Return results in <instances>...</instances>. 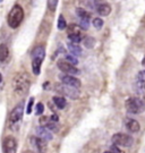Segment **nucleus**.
I'll return each mask as SVG.
<instances>
[{
	"label": "nucleus",
	"instance_id": "1",
	"mask_svg": "<svg viewBox=\"0 0 145 153\" xmlns=\"http://www.w3.org/2000/svg\"><path fill=\"white\" fill-rule=\"evenodd\" d=\"M31 81L25 73H19L13 79V88L17 97H24L30 90Z\"/></svg>",
	"mask_w": 145,
	"mask_h": 153
},
{
	"label": "nucleus",
	"instance_id": "2",
	"mask_svg": "<svg viewBox=\"0 0 145 153\" xmlns=\"http://www.w3.org/2000/svg\"><path fill=\"white\" fill-rule=\"evenodd\" d=\"M45 57V49L43 45H39L32 51V69L35 75H40L41 65Z\"/></svg>",
	"mask_w": 145,
	"mask_h": 153
},
{
	"label": "nucleus",
	"instance_id": "3",
	"mask_svg": "<svg viewBox=\"0 0 145 153\" xmlns=\"http://www.w3.org/2000/svg\"><path fill=\"white\" fill-rule=\"evenodd\" d=\"M23 18H24V10L21 6H14L11 8L10 13L8 14V18H7V23L9 25V27L11 28H17L21 23L23 22Z\"/></svg>",
	"mask_w": 145,
	"mask_h": 153
},
{
	"label": "nucleus",
	"instance_id": "4",
	"mask_svg": "<svg viewBox=\"0 0 145 153\" xmlns=\"http://www.w3.org/2000/svg\"><path fill=\"white\" fill-rule=\"evenodd\" d=\"M125 107L128 112L130 114H135V115H138V114H142L145 110V103L144 101L140 98H128L126 100V103H125Z\"/></svg>",
	"mask_w": 145,
	"mask_h": 153
},
{
	"label": "nucleus",
	"instance_id": "5",
	"mask_svg": "<svg viewBox=\"0 0 145 153\" xmlns=\"http://www.w3.org/2000/svg\"><path fill=\"white\" fill-rule=\"evenodd\" d=\"M23 114H24V101H21L14 109L11 110L10 116H9V126H10L11 129L16 131L15 127L19 125L22 118H23Z\"/></svg>",
	"mask_w": 145,
	"mask_h": 153
},
{
	"label": "nucleus",
	"instance_id": "6",
	"mask_svg": "<svg viewBox=\"0 0 145 153\" xmlns=\"http://www.w3.org/2000/svg\"><path fill=\"white\" fill-rule=\"evenodd\" d=\"M57 91L59 93H61L62 95H66L69 99H73V100H76L80 97V91L76 88H73V86H69V85H66V84H58L57 86Z\"/></svg>",
	"mask_w": 145,
	"mask_h": 153
},
{
	"label": "nucleus",
	"instance_id": "7",
	"mask_svg": "<svg viewBox=\"0 0 145 153\" xmlns=\"http://www.w3.org/2000/svg\"><path fill=\"white\" fill-rule=\"evenodd\" d=\"M112 143L118 145V146H123V148H129L133 144V138L127 134L124 133H117L112 136Z\"/></svg>",
	"mask_w": 145,
	"mask_h": 153
},
{
	"label": "nucleus",
	"instance_id": "8",
	"mask_svg": "<svg viewBox=\"0 0 145 153\" xmlns=\"http://www.w3.org/2000/svg\"><path fill=\"white\" fill-rule=\"evenodd\" d=\"M57 66L62 73H67L68 75H78V74H81L80 69L75 65L70 64L69 61L67 60H59Z\"/></svg>",
	"mask_w": 145,
	"mask_h": 153
},
{
	"label": "nucleus",
	"instance_id": "9",
	"mask_svg": "<svg viewBox=\"0 0 145 153\" xmlns=\"http://www.w3.org/2000/svg\"><path fill=\"white\" fill-rule=\"evenodd\" d=\"M80 26H77L75 24H71L68 26V39L70 40V42H74V43H80L82 41V33L80 30Z\"/></svg>",
	"mask_w": 145,
	"mask_h": 153
},
{
	"label": "nucleus",
	"instance_id": "10",
	"mask_svg": "<svg viewBox=\"0 0 145 153\" xmlns=\"http://www.w3.org/2000/svg\"><path fill=\"white\" fill-rule=\"evenodd\" d=\"M2 152L4 153H16L17 141L13 136H7L2 142Z\"/></svg>",
	"mask_w": 145,
	"mask_h": 153
},
{
	"label": "nucleus",
	"instance_id": "11",
	"mask_svg": "<svg viewBox=\"0 0 145 153\" xmlns=\"http://www.w3.org/2000/svg\"><path fill=\"white\" fill-rule=\"evenodd\" d=\"M76 14H77V16L80 17V21H81V24H80L81 28L87 30L88 28V24H90L91 15L85 9H82V8H77L76 9Z\"/></svg>",
	"mask_w": 145,
	"mask_h": 153
},
{
	"label": "nucleus",
	"instance_id": "12",
	"mask_svg": "<svg viewBox=\"0 0 145 153\" xmlns=\"http://www.w3.org/2000/svg\"><path fill=\"white\" fill-rule=\"evenodd\" d=\"M59 78L60 81L66 85H69V86H73V88H81V81L78 78L74 77L73 75H60Z\"/></svg>",
	"mask_w": 145,
	"mask_h": 153
},
{
	"label": "nucleus",
	"instance_id": "13",
	"mask_svg": "<svg viewBox=\"0 0 145 153\" xmlns=\"http://www.w3.org/2000/svg\"><path fill=\"white\" fill-rule=\"evenodd\" d=\"M31 142H32L33 146L36 149V151L39 153H45L47 151V143L45 140H43L39 136H34L31 138Z\"/></svg>",
	"mask_w": 145,
	"mask_h": 153
},
{
	"label": "nucleus",
	"instance_id": "14",
	"mask_svg": "<svg viewBox=\"0 0 145 153\" xmlns=\"http://www.w3.org/2000/svg\"><path fill=\"white\" fill-rule=\"evenodd\" d=\"M36 135L39 137H41L43 140H45V141H51L52 138H54V135H52V133L50 131V129H48L47 127H44V126H40L36 128Z\"/></svg>",
	"mask_w": 145,
	"mask_h": 153
},
{
	"label": "nucleus",
	"instance_id": "15",
	"mask_svg": "<svg viewBox=\"0 0 145 153\" xmlns=\"http://www.w3.org/2000/svg\"><path fill=\"white\" fill-rule=\"evenodd\" d=\"M125 126H126V128H127L129 131H132V133H137L141 128L138 121H136L135 119H132V118L126 119V121H125Z\"/></svg>",
	"mask_w": 145,
	"mask_h": 153
},
{
	"label": "nucleus",
	"instance_id": "16",
	"mask_svg": "<svg viewBox=\"0 0 145 153\" xmlns=\"http://www.w3.org/2000/svg\"><path fill=\"white\" fill-rule=\"evenodd\" d=\"M9 60V50L6 44H0V62L6 64Z\"/></svg>",
	"mask_w": 145,
	"mask_h": 153
},
{
	"label": "nucleus",
	"instance_id": "17",
	"mask_svg": "<svg viewBox=\"0 0 145 153\" xmlns=\"http://www.w3.org/2000/svg\"><path fill=\"white\" fill-rule=\"evenodd\" d=\"M97 11L101 16H108L111 13V7L108 4H101V5H99L97 7Z\"/></svg>",
	"mask_w": 145,
	"mask_h": 153
},
{
	"label": "nucleus",
	"instance_id": "18",
	"mask_svg": "<svg viewBox=\"0 0 145 153\" xmlns=\"http://www.w3.org/2000/svg\"><path fill=\"white\" fill-rule=\"evenodd\" d=\"M67 45H68V50L70 51V53H71V55L76 56V57L82 56V48L80 47V45H77V43L69 42Z\"/></svg>",
	"mask_w": 145,
	"mask_h": 153
},
{
	"label": "nucleus",
	"instance_id": "19",
	"mask_svg": "<svg viewBox=\"0 0 145 153\" xmlns=\"http://www.w3.org/2000/svg\"><path fill=\"white\" fill-rule=\"evenodd\" d=\"M137 85L141 90H144L145 91V71H141L138 74H137Z\"/></svg>",
	"mask_w": 145,
	"mask_h": 153
},
{
	"label": "nucleus",
	"instance_id": "20",
	"mask_svg": "<svg viewBox=\"0 0 145 153\" xmlns=\"http://www.w3.org/2000/svg\"><path fill=\"white\" fill-rule=\"evenodd\" d=\"M52 101H54V103L57 105L58 109H64L65 107H66V104H67L66 100H65L62 97H54Z\"/></svg>",
	"mask_w": 145,
	"mask_h": 153
},
{
	"label": "nucleus",
	"instance_id": "21",
	"mask_svg": "<svg viewBox=\"0 0 145 153\" xmlns=\"http://www.w3.org/2000/svg\"><path fill=\"white\" fill-rule=\"evenodd\" d=\"M67 27V23H66V19H65V17L62 15H60L59 18H58V30L60 31H62L65 28Z\"/></svg>",
	"mask_w": 145,
	"mask_h": 153
},
{
	"label": "nucleus",
	"instance_id": "22",
	"mask_svg": "<svg viewBox=\"0 0 145 153\" xmlns=\"http://www.w3.org/2000/svg\"><path fill=\"white\" fill-rule=\"evenodd\" d=\"M95 43V40L91 36H87V38L84 40V44H85L86 48H93V45Z\"/></svg>",
	"mask_w": 145,
	"mask_h": 153
},
{
	"label": "nucleus",
	"instance_id": "23",
	"mask_svg": "<svg viewBox=\"0 0 145 153\" xmlns=\"http://www.w3.org/2000/svg\"><path fill=\"white\" fill-rule=\"evenodd\" d=\"M66 60L67 61H69L70 64H73V65H77L78 64V59L76 58V56H74V55H66Z\"/></svg>",
	"mask_w": 145,
	"mask_h": 153
},
{
	"label": "nucleus",
	"instance_id": "24",
	"mask_svg": "<svg viewBox=\"0 0 145 153\" xmlns=\"http://www.w3.org/2000/svg\"><path fill=\"white\" fill-rule=\"evenodd\" d=\"M93 26L97 28V30H100V28L103 26V21L101 18H99V17L94 18V19H93Z\"/></svg>",
	"mask_w": 145,
	"mask_h": 153
},
{
	"label": "nucleus",
	"instance_id": "25",
	"mask_svg": "<svg viewBox=\"0 0 145 153\" xmlns=\"http://www.w3.org/2000/svg\"><path fill=\"white\" fill-rule=\"evenodd\" d=\"M57 5H58V0H48V8L50 10L54 11L57 8Z\"/></svg>",
	"mask_w": 145,
	"mask_h": 153
},
{
	"label": "nucleus",
	"instance_id": "26",
	"mask_svg": "<svg viewBox=\"0 0 145 153\" xmlns=\"http://www.w3.org/2000/svg\"><path fill=\"white\" fill-rule=\"evenodd\" d=\"M43 111H44V105H43L41 102L40 103H38L36 104V109H35V114L38 116H40V115H42L43 114Z\"/></svg>",
	"mask_w": 145,
	"mask_h": 153
},
{
	"label": "nucleus",
	"instance_id": "27",
	"mask_svg": "<svg viewBox=\"0 0 145 153\" xmlns=\"http://www.w3.org/2000/svg\"><path fill=\"white\" fill-rule=\"evenodd\" d=\"M33 103H34V99L31 98V99H30V101H28V104H27V109H26V114H27V115H30V114L32 112Z\"/></svg>",
	"mask_w": 145,
	"mask_h": 153
},
{
	"label": "nucleus",
	"instance_id": "28",
	"mask_svg": "<svg viewBox=\"0 0 145 153\" xmlns=\"http://www.w3.org/2000/svg\"><path fill=\"white\" fill-rule=\"evenodd\" d=\"M110 151H111L112 153H125L124 151H123V150H120L118 145H116V144H113L112 146L110 148Z\"/></svg>",
	"mask_w": 145,
	"mask_h": 153
},
{
	"label": "nucleus",
	"instance_id": "29",
	"mask_svg": "<svg viewBox=\"0 0 145 153\" xmlns=\"http://www.w3.org/2000/svg\"><path fill=\"white\" fill-rule=\"evenodd\" d=\"M50 119H51L52 121H56V123H57V121H58V116H57V115H52L51 117H50Z\"/></svg>",
	"mask_w": 145,
	"mask_h": 153
},
{
	"label": "nucleus",
	"instance_id": "30",
	"mask_svg": "<svg viewBox=\"0 0 145 153\" xmlns=\"http://www.w3.org/2000/svg\"><path fill=\"white\" fill-rule=\"evenodd\" d=\"M1 83H2V75H1V73H0V85H1Z\"/></svg>",
	"mask_w": 145,
	"mask_h": 153
},
{
	"label": "nucleus",
	"instance_id": "31",
	"mask_svg": "<svg viewBox=\"0 0 145 153\" xmlns=\"http://www.w3.org/2000/svg\"><path fill=\"white\" fill-rule=\"evenodd\" d=\"M142 65H143V66L145 67V57L143 58V61H142Z\"/></svg>",
	"mask_w": 145,
	"mask_h": 153
},
{
	"label": "nucleus",
	"instance_id": "32",
	"mask_svg": "<svg viewBox=\"0 0 145 153\" xmlns=\"http://www.w3.org/2000/svg\"><path fill=\"white\" fill-rule=\"evenodd\" d=\"M24 153H34V152H33V151H25Z\"/></svg>",
	"mask_w": 145,
	"mask_h": 153
},
{
	"label": "nucleus",
	"instance_id": "33",
	"mask_svg": "<svg viewBox=\"0 0 145 153\" xmlns=\"http://www.w3.org/2000/svg\"><path fill=\"white\" fill-rule=\"evenodd\" d=\"M104 153H112L111 151H107V152H104Z\"/></svg>",
	"mask_w": 145,
	"mask_h": 153
},
{
	"label": "nucleus",
	"instance_id": "34",
	"mask_svg": "<svg viewBox=\"0 0 145 153\" xmlns=\"http://www.w3.org/2000/svg\"><path fill=\"white\" fill-rule=\"evenodd\" d=\"M2 1H4V0H0V2H2Z\"/></svg>",
	"mask_w": 145,
	"mask_h": 153
},
{
	"label": "nucleus",
	"instance_id": "35",
	"mask_svg": "<svg viewBox=\"0 0 145 153\" xmlns=\"http://www.w3.org/2000/svg\"><path fill=\"white\" fill-rule=\"evenodd\" d=\"M95 1H97V0H95Z\"/></svg>",
	"mask_w": 145,
	"mask_h": 153
}]
</instances>
